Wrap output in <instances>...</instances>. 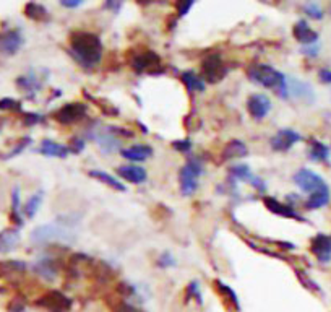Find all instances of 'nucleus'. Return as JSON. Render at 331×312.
<instances>
[{
	"label": "nucleus",
	"mask_w": 331,
	"mask_h": 312,
	"mask_svg": "<svg viewBox=\"0 0 331 312\" xmlns=\"http://www.w3.org/2000/svg\"><path fill=\"white\" fill-rule=\"evenodd\" d=\"M75 224V215L70 216H60L59 220L52 223L41 224L31 233V242L34 244H52V242H60V244H72L77 239L72 226Z\"/></svg>",
	"instance_id": "nucleus-1"
},
{
	"label": "nucleus",
	"mask_w": 331,
	"mask_h": 312,
	"mask_svg": "<svg viewBox=\"0 0 331 312\" xmlns=\"http://www.w3.org/2000/svg\"><path fill=\"white\" fill-rule=\"evenodd\" d=\"M70 51L81 65L93 67L102 57V43L94 33L75 31L70 36Z\"/></svg>",
	"instance_id": "nucleus-2"
},
{
	"label": "nucleus",
	"mask_w": 331,
	"mask_h": 312,
	"mask_svg": "<svg viewBox=\"0 0 331 312\" xmlns=\"http://www.w3.org/2000/svg\"><path fill=\"white\" fill-rule=\"evenodd\" d=\"M247 77L250 81L260 85L263 88L274 90L279 98H288L289 96V88H288V78L286 75L276 70L271 65L267 64H253L247 69Z\"/></svg>",
	"instance_id": "nucleus-3"
},
{
	"label": "nucleus",
	"mask_w": 331,
	"mask_h": 312,
	"mask_svg": "<svg viewBox=\"0 0 331 312\" xmlns=\"http://www.w3.org/2000/svg\"><path fill=\"white\" fill-rule=\"evenodd\" d=\"M130 67L134 69L137 73H149V75H158L163 73V62L161 57L155 51H138L131 54L130 57Z\"/></svg>",
	"instance_id": "nucleus-4"
},
{
	"label": "nucleus",
	"mask_w": 331,
	"mask_h": 312,
	"mask_svg": "<svg viewBox=\"0 0 331 312\" xmlns=\"http://www.w3.org/2000/svg\"><path fill=\"white\" fill-rule=\"evenodd\" d=\"M203 173L202 161L196 158H190L181 169V191L185 197L192 195L198 189V179Z\"/></svg>",
	"instance_id": "nucleus-5"
},
{
	"label": "nucleus",
	"mask_w": 331,
	"mask_h": 312,
	"mask_svg": "<svg viewBox=\"0 0 331 312\" xmlns=\"http://www.w3.org/2000/svg\"><path fill=\"white\" fill-rule=\"evenodd\" d=\"M226 73H228V69L223 62V59L217 54H208L206 57L202 62V80L206 83H217L221 81Z\"/></svg>",
	"instance_id": "nucleus-6"
},
{
	"label": "nucleus",
	"mask_w": 331,
	"mask_h": 312,
	"mask_svg": "<svg viewBox=\"0 0 331 312\" xmlns=\"http://www.w3.org/2000/svg\"><path fill=\"white\" fill-rule=\"evenodd\" d=\"M294 182L302 192H307V194H314L318 191H323V189H328L323 177L314 171H310V169H299L294 174Z\"/></svg>",
	"instance_id": "nucleus-7"
},
{
	"label": "nucleus",
	"mask_w": 331,
	"mask_h": 312,
	"mask_svg": "<svg viewBox=\"0 0 331 312\" xmlns=\"http://www.w3.org/2000/svg\"><path fill=\"white\" fill-rule=\"evenodd\" d=\"M86 112H88L86 104L69 102L54 112V119L63 126H70V124H75V122H80L81 119H84Z\"/></svg>",
	"instance_id": "nucleus-8"
},
{
	"label": "nucleus",
	"mask_w": 331,
	"mask_h": 312,
	"mask_svg": "<svg viewBox=\"0 0 331 312\" xmlns=\"http://www.w3.org/2000/svg\"><path fill=\"white\" fill-rule=\"evenodd\" d=\"M116 135H119V129L107 126V127H101L96 132H93L91 138L96 141L102 151H106V153H114V151L119 150L120 147V141L119 138H116Z\"/></svg>",
	"instance_id": "nucleus-9"
},
{
	"label": "nucleus",
	"mask_w": 331,
	"mask_h": 312,
	"mask_svg": "<svg viewBox=\"0 0 331 312\" xmlns=\"http://www.w3.org/2000/svg\"><path fill=\"white\" fill-rule=\"evenodd\" d=\"M300 140L302 137L299 132L292 130V129H281L271 137L270 145L274 151H282V153H284V151L291 150Z\"/></svg>",
	"instance_id": "nucleus-10"
},
{
	"label": "nucleus",
	"mask_w": 331,
	"mask_h": 312,
	"mask_svg": "<svg viewBox=\"0 0 331 312\" xmlns=\"http://www.w3.org/2000/svg\"><path fill=\"white\" fill-rule=\"evenodd\" d=\"M37 304L51 312H69L72 307V301L60 291H49L37 301Z\"/></svg>",
	"instance_id": "nucleus-11"
},
{
	"label": "nucleus",
	"mask_w": 331,
	"mask_h": 312,
	"mask_svg": "<svg viewBox=\"0 0 331 312\" xmlns=\"http://www.w3.org/2000/svg\"><path fill=\"white\" fill-rule=\"evenodd\" d=\"M247 111L253 119H263L271 111V101L261 93H255L247 99Z\"/></svg>",
	"instance_id": "nucleus-12"
},
{
	"label": "nucleus",
	"mask_w": 331,
	"mask_h": 312,
	"mask_svg": "<svg viewBox=\"0 0 331 312\" xmlns=\"http://www.w3.org/2000/svg\"><path fill=\"white\" fill-rule=\"evenodd\" d=\"M23 46V36L18 30H8L0 33V52L5 55H13Z\"/></svg>",
	"instance_id": "nucleus-13"
},
{
	"label": "nucleus",
	"mask_w": 331,
	"mask_h": 312,
	"mask_svg": "<svg viewBox=\"0 0 331 312\" xmlns=\"http://www.w3.org/2000/svg\"><path fill=\"white\" fill-rule=\"evenodd\" d=\"M310 251L320 262H329L331 260V236L317 234L310 242Z\"/></svg>",
	"instance_id": "nucleus-14"
},
{
	"label": "nucleus",
	"mask_w": 331,
	"mask_h": 312,
	"mask_svg": "<svg viewBox=\"0 0 331 312\" xmlns=\"http://www.w3.org/2000/svg\"><path fill=\"white\" fill-rule=\"evenodd\" d=\"M33 270L36 272V275H39L47 281H52L59 277V265L54 259H39L33 265Z\"/></svg>",
	"instance_id": "nucleus-15"
},
{
	"label": "nucleus",
	"mask_w": 331,
	"mask_h": 312,
	"mask_svg": "<svg viewBox=\"0 0 331 312\" xmlns=\"http://www.w3.org/2000/svg\"><path fill=\"white\" fill-rule=\"evenodd\" d=\"M231 176H234L235 179H240V181L250 182L253 187H257L260 192H264V189H267V185H264V182L261 181L260 177L252 174L250 168L247 164H235V166H232L231 168Z\"/></svg>",
	"instance_id": "nucleus-16"
},
{
	"label": "nucleus",
	"mask_w": 331,
	"mask_h": 312,
	"mask_svg": "<svg viewBox=\"0 0 331 312\" xmlns=\"http://www.w3.org/2000/svg\"><path fill=\"white\" fill-rule=\"evenodd\" d=\"M288 88H289V93L292 94V96H296L297 99L307 101V102H312L315 99L314 88L305 81H300L297 78H291V80H288Z\"/></svg>",
	"instance_id": "nucleus-17"
},
{
	"label": "nucleus",
	"mask_w": 331,
	"mask_h": 312,
	"mask_svg": "<svg viewBox=\"0 0 331 312\" xmlns=\"http://www.w3.org/2000/svg\"><path fill=\"white\" fill-rule=\"evenodd\" d=\"M263 203L267 205V208H268L270 212L276 213V215H279V216L304 221V218H302L300 215H297V212L294 210V208H291L289 205H284V203L278 202L276 198H273V197H264V198H263Z\"/></svg>",
	"instance_id": "nucleus-18"
},
{
	"label": "nucleus",
	"mask_w": 331,
	"mask_h": 312,
	"mask_svg": "<svg viewBox=\"0 0 331 312\" xmlns=\"http://www.w3.org/2000/svg\"><path fill=\"white\" fill-rule=\"evenodd\" d=\"M44 77H39L36 70H30L26 75H21L20 78L16 80V87L21 88L26 93H36L42 88L44 85Z\"/></svg>",
	"instance_id": "nucleus-19"
},
{
	"label": "nucleus",
	"mask_w": 331,
	"mask_h": 312,
	"mask_svg": "<svg viewBox=\"0 0 331 312\" xmlns=\"http://www.w3.org/2000/svg\"><path fill=\"white\" fill-rule=\"evenodd\" d=\"M292 34H294L296 39L304 44V46H314L318 39V34L312 30L308 26V23L305 20H300L294 25V30H292Z\"/></svg>",
	"instance_id": "nucleus-20"
},
{
	"label": "nucleus",
	"mask_w": 331,
	"mask_h": 312,
	"mask_svg": "<svg viewBox=\"0 0 331 312\" xmlns=\"http://www.w3.org/2000/svg\"><path fill=\"white\" fill-rule=\"evenodd\" d=\"M117 174L124 179L127 182L131 184H141L146 181V171L141 166H135V164H127V166H120L117 169Z\"/></svg>",
	"instance_id": "nucleus-21"
},
{
	"label": "nucleus",
	"mask_w": 331,
	"mask_h": 312,
	"mask_svg": "<svg viewBox=\"0 0 331 312\" xmlns=\"http://www.w3.org/2000/svg\"><path fill=\"white\" fill-rule=\"evenodd\" d=\"M120 153L125 159L140 163V161H145V159H148L151 155H153V148H151L149 145H134V147L124 148Z\"/></svg>",
	"instance_id": "nucleus-22"
},
{
	"label": "nucleus",
	"mask_w": 331,
	"mask_h": 312,
	"mask_svg": "<svg viewBox=\"0 0 331 312\" xmlns=\"http://www.w3.org/2000/svg\"><path fill=\"white\" fill-rule=\"evenodd\" d=\"M39 153L44 156H51V158H67L70 153V148L57 143V141L44 140L39 147Z\"/></svg>",
	"instance_id": "nucleus-23"
},
{
	"label": "nucleus",
	"mask_w": 331,
	"mask_h": 312,
	"mask_svg": "<svg viewBox=\"0 0 331 312\" xmlns=\"http://www.w3.org/2000/svg\"><path fill=\"white\" fill-rule=\"evenodd\" d=\"M249 155V148L242 140H231L223 150L224 159H234V158H244Z\"/></svg>",
	"instance_id": "nucleus-24"
},
{
	"label": "nucleus",
	"mask_w": 331,
	"mask_h": 312,
	"mask_svg": "<svg viewBox=\"0 0 331 312\" xmlns=\"http://www.w3.org/2000/svg\"><path fill=\"white\" fill-rule=\"evenodd\" d=\"M20 241V233L18 230H5L0 233V254H7L15 249V245Z\"/></svg>",
	"instance_id": "nucleus-25"
},
{
	"label": "nucleus",
	"mask_w": 331,
	"mask_h": 312,
	"mask_svg": "<svg viewBox=\"0 0 331 312\" xmlns=\"http://www.w3.org/2000/svg\"><path fill=\"white\" fill-rule=\"evenodd\" d=\"M181 80L182 83L187 87L188 91H205V87H206V83L200 78V77H196L195 72L192 70H185L181 73Z\"/></svg>",
	"instance_id": "nucleus-26"
},
{
	"label": "nucleus",
	"mask_w": 331,
	"mask_h": 312,
	"mask_svg": "<svg viewBox=\"0 0 331 312\" xmlns=\"http://www.w3.org/2000/svg\"><path fill=\"white\" fill-rule=\"evenodd\" d=\"M90 176L94 177V179H98L99 182L109 185L111 189H114V191H119V192H124L125 191V185L122 184V182H119L114 176H111V174L104 173V171H99V169H93V171H90Z\"/></svg>",
	"instance_id": "nucleus-27"
},
{
	"label": "nucleus",
	"mask_w": 331,
	"mask_h": 312,
	"mask_svg": "<svg viewBox=\"0 0 331 312\" xmlns=\"http://www.w3.org/2000/svg\"><path fill=\"white\" fill-rule=\"evenodd\" d=\"M25 15L30 18V20H34V22H47V18H49V12L46 10V7L41 4H36V2L26 4Z\"/></svg>",
	"instance_id": "nucleus-28"
},
{
	"label": "nucleus",
	"mask_w": 331,
	"mask_h": 312,
	"mask_svg": "<svg viewBox=\"0 0 331 312\" xmlns=\"http://www.w3.org/2000/svg\"><path fill=\"white\" fill-rule=\"evenodd\" d=\"M42 198H44V192H42V191L33 194L30 198H28L26 203H25L23 208H21L26 218H30V220L34 218V215L37 213V210H39V206H41V203H42Z\"/></svg>",
	"instance_id": "nucleus-29"
},
{
	"label": "nucleus",
	"mask_w": 331,
	"mask_h": 312,
	"mask_svg": "<svg viewBox=\"0 0 331 312\" xmlns=\"http://www.w3.org/2000/svg\"><path fill=\"white\" fill-rule=\"evenodd\" d=\"M328 202H329V189H323V191L310 194L305 202V206L308 210H317V208L325 206Z\"/></svg>",
	"instance_id": "nucleus-30"
},
{
	"label": "nucleus",
	"mask_w": 331,
	"mask_h": 312,
	"mask_svg": "<svg viewBox=\"0 0 331 312\" xmlns=\"http://www.w3.org/2000/svg\"><path fill=\"white\" fill-rule=\"evenodd\" d=\"M310 159L312 161H317V163H321V161H326L328 156H329V150L325 143H321V141H317L314 140L310 143Z\"/></svg>",
	"instance_id": "nucleus-31"
},
{
	"label": "nucleus",
	"mask_w": 331,
	"mask_h": 312,
	"mask_svg": "<svg viewBox=\"0 0 331 312\" xmlns=\"http://www.w3.org/2000/svg\"><path fill=\"white\" fill-rule=\"evenodd\" d=\"M214 286H216V291H219V295L223 298H226V301H229V304H232V307L235 310H239L240 309V304H239V298L237 295L234 293V289L228 285H224L223 281H214Z\"/></svg>",
	"instance_id": "nucleus-32"
},
{
	"label": "nucleus",
	"mask_w": 331,
	"mask_h": 312,
	"mask_svg": "<svg viewBox=\"0 0 331 312\" xmlns=\"http://www.w3.org/2000/svg\"><path fill=\"white\" fill-rule=\"evenodd\" d=\"M20 210H21V205H20V189L15 187L13 189V192H12V216H13V220L18 223V224H21V216H20Z\"/></svg>",
	"instance_id": "nucleus-33"
},
{
	"label": "nucleus",
	"mask_w": 331,
	"mask_h": 312,
	"mask_svg": "<svg viewBox=\"0 0 331 312\" xmlns=\"http://www.w3.org/2000/svg\"><path fill=\"white\" fill-rule=\"evenodd\" d=\"M302 10L304 13L308 16V18H314V20H321L323 18V8H321L318 4L315 2H308V4H304L302 7Z\"/></svg>",
	"instance_id": "nucleus-34"
},
{
	"label": "nucleus",
	"mask_w": 331,
	"mask_h": 312,
	"mask_svg": "<svg viewBox=\"0 0 331 312\" xmlns=\"http://www.w3.org/2000/svg\"><path fill=\"white\" fill-rule=\"evenodd\" d=\"M0 268L7 273H21L26 270V263L20 260H7L0 263Z\"/></svg>",
	"instance_id": "nucleus-35"
},
{
	"label": "nucleus",
	"mask_w": 331,
	"mask_h": 312,
	"mask_svg": "<svg viewBox=\"0 0 331 312\" xmlns=\"http://www.w3.org/2000/svg\"><path fill=\"white\" fill-rule=\"evenodd\" d=\"M158 267H161V268H169V267H175L177 265V262H175V259H174V255L171 254V252H163L158 257Z\"/></svg>",
	"instance_id": "nucleus-36"
},
{
	"label": "nucleus",
	"mask_w": 331,
	"mask_h": 312,
	"mask_svg": "<svg viewBox=\"0 0 331 312\" xmlns=\"http://www.w3.org/2000/svg\"><path fill=\"white\" fill-rule=\"evenodd\" d=\"M187 298L196 299L198 304H203L202 291H200V286H198V283H196V281H192L190 285H188V288H187Z\"/></svg>",
	"instance_id": "nucleus-37"
},
{
	"label": "nucleus",
	"mask_w": 331,
	"mask_h": 312,
	"mask_svg": "<svg viewBox=\"0 0 331 312\" xmlns=\"http://www.w3.org/2000/svg\"><path fill=\"white\" fill-rule=\"evenodd\" d=\"M30 143H31V138H30V137L21 138L20 141H18V145H16L12 151H8V153H7L4 158H5V159H8V158H13V156H16V155H20L21 151H23L28 145H30Z\"/></svg>",
	"instance_id": "nucleus-38"
},
{
	"label": "nucleus",
	"mask_w": 331,
	"mask_h": 312,
	"mask_svg": "<svg viewBox=\"0 0 331 312\" xmlns=\"http://www.w3.org/2000/svg\"><path fill=\"white\" fill-rule=\"evenodd\" d=\"M0 109L2 111H21V104L12 98H4V99H0Z\"/></svg>",
	"instance_id": "nucleus-39"
},
{
	"label": "nucleus",
	"mask_w": 331,
	"mask_h": 312,
	"mask_svg": "<svg viewBox=\"0 0 331 312\" xmlns=\"http://www.w3.org/2000/svg\"><path fill=\"white\" fill-rule=\"evenodd\" d=\"M172 147L177 151H181V153H188V151L192 150V141L190 140H175Z\"/></svg>",
	"instance_id": "nucleus-40"
},
{
	"label": "nucleus",
	"mask_w": 331,
	"mask_h": 312,
	"mask_svg": "<svg viewBox=\"0 0 331 312\" xmlns=\"http://www.w3.org/2000/svg\"><path fill=\"white\" fill-rule=\"evenodd\" d=\"M193 7V2H179L177 4V15L179 16H184L188 13V10Z\"/></svg>",
	"instance_id": "nucleus-41"
},
{
	"label": "nucleus",
	"mask_w": 331,
	"mask_h": 312,
	"mask_svg": "<svg viewBox=\"0 0 331 312\" xmlns=\"http://www.w3.org/2000/svg\"><path fill=\"white\" fill-rule=\"evenodd\" d=\"M72 148H70V151H73V153H80V151L84 148V140H81V138H73L72 140Z\"/></svg>",
	"instance_id": "nucleus-42"
},
{
	"label": "nucleus",
	"mask_w": 331,
	"mask_h": 312,
	"mask_svg": "<svg viewBox=\"0 0 331 312\" xmlns=\"http://www.w3.org/2000/svg\"><path fill=\"white\" fill-rule=\"evenodd\" d=\"M81 4H83L81 0H60V5L62 7H67V8H77Z\"/></svg>",
	"instance_id": "nucleus-43"
},
{
	"label": "nucleus",
	"mask_w": 331,
	"mask_h": 312,
	"mask_svg": "<svg viewBox=\"0 0 331 312\" xmlns=\"http://www.w3.org/2000/svg\"><path fill=\"white\" fill-rule=\"evenodd\" d=\"M42 120V117L39 116V114H26V117H25V124H37V122H41Z\"/></svg>",
	"instance_id": "nucleus-44"
},
{
	"label": "nucleus",
	"mask_w": 331,
	"mask_h": 312,
	"mask_svg": "<svg viewBox=\"0 0 331 312\" xmlns=\"http://www.w3.org/2000/svg\"><path fill=\"white\" fill-rule=\"evenodd\" d=\"M318 77H320V80L323 81V83H331V70H326V69L320 70L318 72Z\"/></svg>",
	"instance_id": "nucleus-45"
},
{
	"label": "nucleus",
	"mask_w": 331,
	"mask_h": 312,
	"mask_svg": "<svg viewBox=\"0 0 331 312\" xmlns=\"http://www.w3.org/2000/svg\"><path fill=\"white\" fill-rule=\"evenodd\" d=\"M104 7H106V8H111L112 12H117L119 8L122 7V4H120V2H106V4H104Z\"/></svg>",
	"instance_id": "nucleus-46"
},
{
	"label": "nucleus",
	"mask_w": 331,
	"mask_h": 312,
	"mask_svg": "<svg viewBox=\"0 0 331 312\" xmlns=\"http://www.w3.org/2000/svg\"><path fill=\"white\" fill-rule=\"evenodd\" d=\"M116 312H138V310H135L134 307H130V306H127V304H122V306H119V307L116 309Z\"/></svg>",
	"instance_id": "nucleus-47"
}]
</instances>
